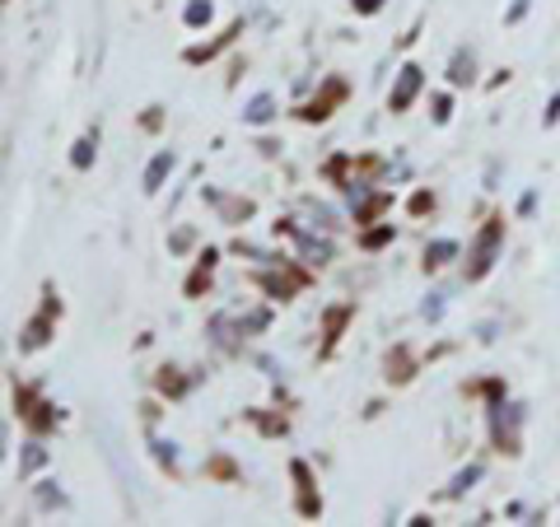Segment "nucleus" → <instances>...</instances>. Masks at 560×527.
<instances>
[{"instance_id":"obj_1","label":"nucleus","mask_w":560,"mask_h":527,"mask_svg":"<svg viewBox=\"0 0 560 527\" xmlns=\"http://www.w3.org/2000/svg\"><path fill=\"white\" fill-rule=\"evenodd\" d=\"M416 80H420V70H401V90L393 94V108H401V103L416 94Z\"/></svg>"},{"instance_id":"obj_2","label":"nucleus","mask_w":560,"mask_h":527,"mask_svg":"<svg viewBox=\"0 0 560 527\" xmlns=\"http://www.w3.org/2000/svg\"><path fill=\"white\" fill-rule=\"evenodd\" d=\"M168 168H173V154H160V160L150 164V173H145V187H160V178H164Z\"/></svg>"},{"instance_id":"obj_3","label":"nucleus","mask_w":560,"mask_h":527,"mask_svg":"<svg viewBox=\"0 0 560 527\" xmlns=\"http://www.w3.org/2000/svg\"><path fill=\"white\" fill-rule=\"evenodd\" d=\"M248 117H253V121H267V117H271V103H267V98H257Z\"/></svg>"},{"instance_id":"obj_4","label":"nucleus","mask_w":560,"mask_h":527,"mask_svg":"<svg viewBox=\"0 0 560 527\" xmlns=\"http://www.w3.org/2000/svg\"><path fill=\"white\" fill-rule=\"evenodd\" d=\"M206 14H210V5H191V10H187V20H191V24H201Z\"/></svg>"}]
</instances>
